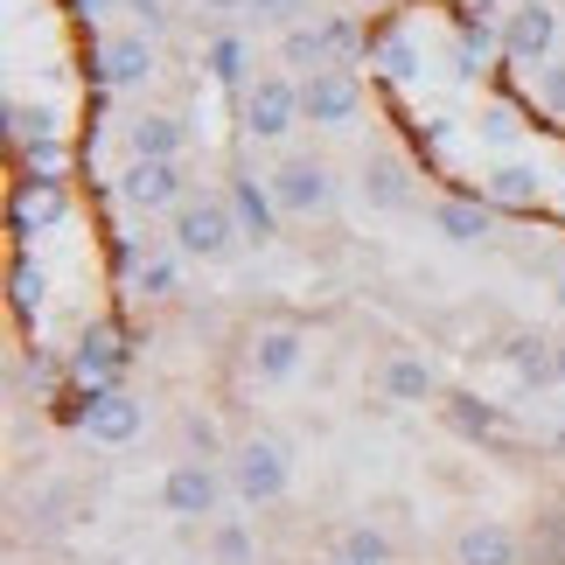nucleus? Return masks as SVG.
<instances>
[{"mask_svg": "<svg viewBox=\"0 0 565 565\" xmlns=\"http://www.w3.org/2000/svg\"><path fill=\"white\" fill-rule=\"evenodd\" d=\"M210 558L216 565H258V537L245 516H216L210 524Z\"/></svg>", "mask_w": 565, "mask_h": 565, "instance_id": "4be33fe9", "label": "nucleus"}, {"mask_svg": "<svg viewBox=\"0 0 565 565\" xmlns=\"http://www.w3.org/2000/svg\"><path fill=\"white\" fill-rule=\"evenodd\" d=\"M510 363H516V377L524 384H558V342H545V335H510V350H503Z\"/></svg>", "mask_w": 565, "mask_h": 565, "instance_id": "6ab92c4d", "label": "nucleus"}, {"mask_svg": "<svg viewBox=\"0 0 565 565\" xmlns=\"http://www.w3.org/2000/svg\"><path fill=\"white\" fill-rule=\"evenodd\" d=\"M119 195L134 210H182L189 189H182V161H134L119 175Z\"/></svg>", "mask_w": 565, "mask_h": 565, "instance_id": "9d476101", "label": "nucleus"}, {"mask_svg": "<svg viewBox=\"0 0 565 565\" xmlns=\"http://www.w3.org/2000/svg\"><path fill=\"white\" fill-rule=\"evenodd\" d=\"M384 398H391V405H426V398H440V371H433L426 356H412V350L384 356Z\"/></svg>", "mask_w": 565, "mask_h": 565, "instance_id": "2eb2a0df", "label": "nucleus"}, {"mask_svg": "<svg viewBox=\"0 0 565 565\" xmlns=\"http://www.w3.org/2000/svg\"><path fill=\"white\" fill-rule=\"evenodd\" d=\"M482 8H489V0H482Z\"/></svg>", "mask_w": 565, "mask_h": 565, "instance_id": "e433bc0d", "label": "nucleus"}, {"mask_svg": "<svg viewBox=\"0 0 565 565\" xmlns=\"http://www.w3.org/2000/svg\"><path fill=\"white\" fill-rule=\"evenodd\" d=\"M482 203H503V210H537V203H545V189H537L531 168H495V175H482Z\"/></svg>", "mask_w": 565, "mask_h": 565, "instance_id": "aec40b11", "label": "nucleus"}, {"mask_svg": "<svg viewBox=\"0 0 565 565\" xmlns=\"http://www.w3.org/2000/svg\"><path fill=\"white\" fill-rule=\"evenodd\" d=\"M266 189H273L279 216H321L335 203V175H329V161H315V154H287L266 175Z\"/></svg>", "mask_w": 565, "mask_h": 565, "instance_id": "39448f33", "label": "nucleus"}, {"mask_svg": "<svg viewBox=\"0 0 565 565\" xmlns=\"http://www.w3.org/2000/svg\"><path fill=\"white\" fill-rule=\"evenodd\" d=\"M454 565H524V537L495 516H475L454 531Z\"/></svg>", "mask_w": 565, "mask_h": 565, "instance_id": "9b49d317", "label": "nucleus"}, {"mask_svg": "<svg viewBox=\"0 0 565 565\" xmlns=\"http://www.w3.org/2000/svg\"><path fill=\"white\" fill-rule=\"evenodd\" d=\"M210 14H252V0H203Z\"/></svg>", "mask_w": 565, "mask_h": 565, "instance_id": "2f4dec72", "label": "nucleus"}, {"mask_svg": "<svg viewBox=\"0 0 565 565\" xmlns=\"http://www.w3.org/2000/svg\"><path fill=\"white\" fill-rule=\"evenodd\" d=\"M77 8H84V14H105V8H113V0H77Z\"/></svg>", "mask_w": 565, "mask_h": 565, "instance_id": "473e14b6", "label": "nucleus"}, {"mask_svg": "<svg viewBox=\"0 0 565 565\" xmlns=\"http://www.w3.org/2000/svg\"><path fill=\"white\" fill-rule=\"evenodd\" d=\"M126 371V350H119V329H105V321H92V329L77 335L71 350V377H84L92 391H113V377Z\"/></svg>", "mask_w": 565, "mask_h": 565, "instance_id": "f8f14e48", "label": "nucleus"}, {"mask_svg": "<svg viewBox=\"0 0 565 565\" xmlns=\"http://www.w3.org/2000/svg\"><path fill=\"white\" fill-rule=\"evenodd\" d=\"M433 231H440L447 245H482V237L495 231V203H482V195H454V203L433 210Z\"/></svg>", "mask_w": 565, "mask_h": 565, "instance_id": "dca6fc26", "label": "nucleus"}, {"mask_svg": "<svg viewBox=\"0 0 565 565\" xmlns=\"http://www.w3.org/2000/svg\"><path fill=\"white\" fill-rule=\"evenodd\" d=\"M321 35H329V56H335V63H356V50H363L356 14H329V21H321Z\"/></svg>", "mask_w": 565, "mask_h": 565, "instance_id": "cd10ccee", "label": "nucleus"}, {"mask_svg": "<svg viewBox=\"0 0 565 565\" xmlns=\"http://www.w3.org/2000/svg\"><path fill=\"white\" fill-rule=\"evenodd\" d=\"M279 63H287V71H300V77H308V71H329V35H321L315 29V21H300V29H287V35H279Z\"/></svg>", "mask_w": 565, "mask_h": 565, "instance_id": "412c9836", "label": "nucleus"}, {"mask_svg": "<svg viewBox=\"0 0 565 565\" xmlns=\"http://www.w3.org/2000/svg\"><path fill=\"white\" fill-rule=\"evenodd\" d=\"M537 98H545V113H558V119H565V56L537 71Z\"/></svg>", "mask_w": 565, "mask_h": 565, "instance_id": "c756f323", "label": "nucleus"}, {"mask_svg": "<svg viewBox=\"0 0 565 565\" xmlns=\"http://www.w3.org/2000/svg\"><path fill=\"white\" fill-rule=\"evenodd\" d=\"M329 565H350V558H329Z\"/></svg>", "mask_w": 565, "mask_h": 565, "instance_id": "c9c22d12", "label": "nucleus"}, {"mask_svg": "<svg viewBox=\"0 0 565 565\" xmlns=\"http://www.w3.org/2000/svg\"><path fill=\"white\" fill-rule=\"evenodd\" d=\"M182 140H189V126H182L175 113H140L134 126H126L134 161H182Z\"/></svg>", "mask_w": 565, "mask_h": 565, "instance_id": "4468645a", "label": "nucleus"}, {"mask_svg": "<svg viewBox=\"0 0 565 565\" xmlns=\"http://www.w3.org/2000/svg\"><path fill=\"white\" fill-rule=\"evenodd\" d=\"M300 126V77H258L245 92V134L252 140H287Z\"/></svg>", "mask_w": 565, "mask_h": 565, "instance_id": "6e6552de", "label": "nucleus"}, {"mask_svg": "<svg viewBox=\"0 0 565 565\" xmlns=\"http://www.w3.org/2000/svg\"><path fill=\"white\" fill-rule=\"evenodd\" d=\"M363 203L371 210H412V168L398 154H371L363 161Z\"/></svg>", "mask_w": 565, "mask_h": 565, "instance_id": "f3484780", "label": "nucleus"}, {"mask_svg": "<svg viewBox=\"0 0 565 565\" xmlns=\"http://www.w3.org/2000/svg\"><path fill=\"white\" fill-rule=\"evenodd\" d=\"M231 210H237V231H245L252 245H266V237H273V216H279L273 189H258L252 175H237V182H231Z\"/></svg>", "mask_w": 565, "mask_h": 565, "instance_id": "a211bd4d", "label": "nucleus"}, {"mask_svg": "<svg viewBox=\"0 0 565 565\" xmlns=\"http://www.w3.org/2000/svg\"><path fill=\"white\" fill-rule=\"evenodd\" d=\"M300 8H308V0H252V14H258V21H273L279 35L300 29Z\"/></svg>", "mask_w": 565, "mask_h": 565, "instance_id": "c85d7f7f", "label": "nucleus"}, {"mask_svg": "<svg viewBox=\"0 0 565 565\" xmlns=\"http://www.w3.org/2000/svg\"><path fill=\"white\" fill-rule=\"evenodd\" d=\"M140 426H147V405L134 398V391H92V405L77 412V433L92 447H134L140 440Z\"/></svg>", "mask_w": 565, "mask_h": 565, "instance_id": "423d86ee", "label": "nucleus"}, {"mask_svg": "<svg viewBox=\"0 0 565 565\" xmlns=\"http://www.w3.org/2000/svg\"><path fill=\"white\" fill-rule=\"evenodd\" d=\"M210 77L216 84H245V42H237V35H216L210 42Z\"/></svg>", "mask_w": 565, "mask_h": 565, "instance_id": "bb28decb", "label": "nucleus"}, {"mask_svg": "<svg viewBox=\"0 0 565 565\" xmlns=\"http://www.w3.org/2000/svg\"><path fill=\"white\" fill-rule=\"evenodd\" d=\"M224 482H231V475H216L210 461H175L161 475V510L175 516V524H216Z\"/></svg>", "mask_w": 565, "mask_h": 565, "instance_id": "20e7f679", "label": "nucleus"}, {"mask_svg": "<svg viewBox=\"0 0 565 565\" xmlns=\"http://www.w3.org/2000/svg\"><path fill=\"white\" fill-rule=\"evenodd\" d=\"M224 475H231L237 503L258 510V503H279V495L294 489V454H287V440H273V433H245V440H231Z\"/></svg>", "mask_w": 565, "mask_h": 565, "instance_id": "f257e3e1", "label": "nucleus"}, {"mask_svg": "<svg viewBox=\"0 0 565 565\" xmlns=\"http://www.w3.org/2000/svg\"><path fill=\"white\" fill-rule=\"evenodd\" d=\"M503 50L516 63H545L558 50V8L552 0H516V8L503 14Z\"/></svg>", "mask_w": 565, "mask_h": 565, "instance_id": "1a4fd4ad", "label": "nucleus"}, {"mask_svg": "<svg viewBox=\"0 0 565 565\" xmlns=\"http://www.w3.org/2000/svg\"><path fill=\"white\" fill-rule=\"evenodd\" d=\"M98 77L113 84V92H134V84H147V77H154V35H147V29L113 35V42L98 50Z\"/></svg>", "mask_w": 565, "mask_h": 565, "instance_id": "ddd939ff", "label": "nucleus"}, {"mask_svg": "<svg viewBox=\"0 0 565 565\" xmlns=\"http://www.w3.org/2000/svg\"><path fill=\"white\" fill-rule=\"evenodd\" d=\"M335 558H350V565H391V537L377 524H350V531H342V545H335Z\"/></svg>", "mask_w": 565, "mask_h": 565, "instance_id": "5701e85b", "label": "nucleus"}, {"mask_svg": "<svg viewBox=\"0 0 565 565\" xmlns=\"http://www.w3.org/2000/svg\"><path fill=\"white\" fill-rule=\"evenodd\" d=\"M126 8H134V21H140L147 35H161V29H168V0H126Z\"/></svg>", "mask_w": 565, "mask_h": 565, "instance_id": "7c9ffc66", "label": "nucleus"}, {"mask_svg": "<svg viewBox=\"0 0 565 565\" xmlns=\"http://www.w3.org/2000/svg\"><path fill=\"white\" fill-rule=\"evenodd\" d=\"M447 419H454V433L482 440V433H495V426H503V412H495V405H482V398H468V391H454V398H447Z\"/></svg>", "mask_w": 565, "mask_h": 565, "instance_id": "b1692460", "label": "nucleus"}, {"mask_svg": "<svg viewBox=\"0 0 565 565\" xmlns=\"http://www.w3.org/2000/svg\"><path fill=\"white\" fill-rule=\"evenodd\" d=\"M300 356H308V335H300V321H258L245 335V371L258 384H287L300 371Z\"/></svg>", "mask_w": 565, "mask_h": 565, "instance_id": "0eeeda50", "label": "nucleus"}, {"mask_svg": "<svg viewBox=\"0 0 565 565\" xmlns=\"http://www.w3.org/2000/svg\"><path fill=\"white\" fill-rule=\"evenodd\" d=\"M134 287L147 294V300H168L182 287V252H161V258H147V266L134 273Z\"/></svg>", "mask_w": 565, "mask_h": 565, "instance_id": "393cba45", "label": "nucleus"}, {"mask_svg": "<svg viewBox=\"0 0 565 565\" xmlns=\"http://www.w3.org/2000/svg\"><path fill=\"white\" fill-rule=\"evenodd\" d=\"M300 119L329 126V134H350V126L363 119V77L350 71V63L308 71V77H300Z\"/></svg>", "mask_w": 565, "mask_h": 565, "instance_id": "7ed1b4c3", "label": "nucleus"}, {"mask_svg": "<svg viewBox=\"0 0 565 565\" xmlns=\"http://www.w3.org/2000/svg\"><path fill=\"white\" fill-rule=\"evenodd\" d=\"M552 294H558V308H565V266H558V279H552Z\"/></svg>", "mask_w": 565, "mask_h": 565, "instance_id": "72a5a7b5", "label": "nucleus"}, {"mask_svg": "<svg viewBox=\"0 0 565 565\" xmlns=\"http://www.w3.org/2000/svg\"><path fill=\"white\" fill-rule=\"evenodd\" d=\"M558 384H565V342H558Z\"/></svg>", "mask_w": 565, "mask_h": 565, "instance_id": "f704fd0d", "label": "nucleus"}, {"mask_svg": "<svg viewBox=\"0 0 565 565\" xmlns=\"http://www.w3.org/2000/svg\"><path fill=\"white\" fill-rule=\"evenodd\" d=\"M182 440L195 447L189 461H224V454H231V447H224V433H216V426L203 419V412H189V419H182Z\"/></svg>", "mask_w": 565, "mask_h": 565, "instance_id": "a878e982", "label": "nucleus"}, {"mask_svg": "<svg viewBox=\"0 0 565 565\" xmlns=\"http://www.w3.org/2000/svg\"><path fill=\"white\" fill-rule=\"evenodd\" d=\"M237 210H231V195H189V203L175 210V252L182 258H231V245H237Z\"/></svg>", "mask_w": 565, "mask_h": 565, "instance_id": "f03ea898", "label": "nucleus"}]
</instances>
